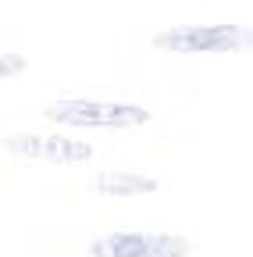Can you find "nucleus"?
Wrapping results in <instances>:
<instances>
[{
	"instance_id": "nucleus-1",
	"label": "nucleus",
	"mask_w": 253,
	"mask_h": 257,
	"mask_svg": "<svg viewBox=\"0 0 253 257\" xmlns=\"http://www.w3.org/2000/svg\"><path fill=\"white\" fill-rule=\"evenodd\" d=\"M47 118L57 125H75V128H132V125H146L150 111L139 104L93 100V96H61V100L47 104Z\"/></svg>"
},
{
	"instance_id": "nucleus-2",
	"label": "nucleus",
	"mask_w": 253,
	"mask_h": 257,
	"mask_svg": "<svg viewBox=\"0 0 253 257\" xmlns=\"http://www.w3.org/2000/svg\"><path fill=\"white\" fill-rule=\"evenodd\" d=\"M153 47L171 54H232L253 47L249 25H171L153 36Z\"/></svg>"
},
{
	"instance_id": "nucleus-3",
	"label": "nucleus",
	"mask_w": 253,
	"mask_h": 257,
	"mask_svg": "<svg viewBox=\"0 0 253 257\" xmlns=\"http://www.w3.org/2000/svg\"><path fill=\"white\" fill-rule=\"evenodd\" d=\"M93 257H189L193 243L168 232H111L89 246Z\"/></svg>"
},
{
	"instance_id": "nucleus-4",
	"label": "nucleus",
	"mask_w": 253,
	"mask_h": 257,
	"mask_svg": "<svg viewBox=\"0 0 253 257\" xmlns=\"http://www.w3.org/2000/svg\"><path fill=\"white\" fill-rule=\"evenodd\" d=\"M8 154L18 157H36V161H57V165H79V161L93 157V147L72 136H43V133H22L4 140Z\"/></svg>"
},
{
	"instance_id": "nucleus-5",
	"label": "nucleus",
	"mask_w": 253,
	"mask_h": 257,
	"mask_svg": "<svg viewBox=\"0 0 253 257\" xmlns=\"http://www.w3.org/2000/svg\"><path fill=\"white\" fill-rule=\"evenodd\" d=\"M157 179L150 175H132V172H100L89 182L93 193H104V197H143V193H157Z\"/></svg>"
},
{
	"instance_id": "nucleus-6",
	"label": "nucleus",
	"mask_w": 253,
	"mask_h": 257,
	"mask_svg": "<svg viewBox=\"0 0 253 257\" xmlns=\"http://www.w3.org/2000/svg\"><path fill=\"white\" fill-rule=\"evenodd\" d=\"M22 68H25V61H22V57H11V54H4V57H0V75H4V79L18 75Z\"/></svg>"
}]
</instances>
